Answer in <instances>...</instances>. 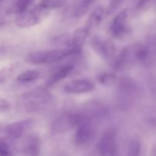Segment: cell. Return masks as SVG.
<instances>
[{
  "label": "cell",
  "mask_w": 156,
  "mask_h": 156,
  "mask_svg": "<svg viewBox=\"0 0 156 156\" xmlns=\"http://www.w3.org/2000/svg\"><path fill=\"white\" fill-rule=\"evenodd\" d=\"M80 50L68 47V48L53 49V50L35 51L29 53L27 57V62L34 65H44L59 62L71 56L79 54Z\"/></svg>",
  "instance_id": "6da1fadb"
},
{
  "label": "cell",
  "mask_w": 156,
  "mask_h": 156,
  "mask_svg": "<svg viewBox=\"0 0 156 156\" xmlns=\"http://www.w3.org/2000/svg\"><path fill=\"white\" fill-rule=\"evenodd\" d=\"M24 110L27 112H37L47 107L53 100L52 94L44 88H36L21 95Z\"/></svg>",
  "instance_id": "7a4b0ae2"
},
{
  "label": "cell",
  "mask_w": 156,
  "mask_h": 156,
  "mask_svg": "<svg viewBox=\"0 0 156 156\" xmlns=\"http://www.w3.org/2000/svg\"><path fill=\"white\" fill-rule=\"evenodd\" d=\"M91 121L83 112H66L59 115L54 120L52 126L53 133L62 134L69 132L73 128H77L86 122Z\"/></svg>",
  "instance_id": "3957f363"
},
{
  "label": "cell",
  "mask_w": 156,
  "mask_h": 156,
  "mask_svg": "<svg viewBox=\"0 0 156 156\" xmlns=\"http://www.w3.org/2000/svg\"><path fill=\"white\" fill-rule=\"evenodd\" d=\"M50 14V9L42 5H37L32 9L21 13L16 14L15 24L21 28L31 27L40 24Z\"/></svg>",
  "instance_id": "277c9868"
},
{
  "label": "cell",
  "mask_w": 156,
  "mask_h": 156,
  "mask_svg": "<svg viewBox=\"0 0 156 156\" xmlns=\"http://www.w3.org/2000/svg\"><path fill=\"white\" fill-rule=\"evenodd\" d=\"M117 98L120 107L126 108L133 103L139 91L136 82L129 76H123L117 85Z\"/></svg>",
  "instance_id": "5b68a950"
},
{
  "label": "cell",
  "mask_w": 156,
  "mask_h": 156,
  "mask_svg": "<svg viewBox=\"0 0 156 156\" xmlns=\"http://www.w3.org/2000/svg\"><path fill=\"white\" fill-rule=\"evenodd\" d=\"M100 156H115L117 151V132L114 128L105 131L97 144Z\"/></svg>",
  "instance_id": "8992f818"
},
{
  "label": "cell",
  "mask_w": 156,
  "mask_h": 156,
  "mask_svg": "<svg viewBox=\"0 0 156 156\" xmlns=\"http://www.w3.org/2000/svg\"><path fill=\"white\" fill-rule=\"evenodd\" d=\"M91 46L99 56L108 62H114L115 59L116 47L110 40L95 35L91 40Z\"/></svg>",
  "instance_id": "52a82bcc"
},
{
  "label": "cell",
  "mask_w": 156,
  "mask_h": 156,
  "mask_svg": "<svg viewBox=\"0 0 156 156\" xmlns=\"http://www.w3.org/2000/svg\"><path fill=\"white\" fill-rule=\"evenodd\" d=\"M127 16V9H123L119 12L111 21L109 27V33L113 38L118 41H123L129 36L131 30L126 24Z\"/></svg>",
  "instance_id": "ba28073f"
},
{
  "label": "cell",
  "mask_w": 156,
  "mask_h": 156,
  "mask_svg": "<svg viewBox=\"0 0 156 156\" xmlns=\"http://www.w3.org/2000/svg\"><path fill=\"white\" fill-rule=\"evenodd\" d=\"M95 136L96 127L94 122H86L76 128L73 137V143L79 147L88 146L94 140Z\"/></svg>",
  "instance_id": "9c48e42d"
},
{
  "label": "cell",
  "mask_w": 156,
  "mask_h": 156,
  "mask_svg": "<svg viewBox=\"0 0 156 156\" xmlns=\"http://www.w3.org/2000/svg\"><path fill=\"white\" fill-rule=\"evenodd\" d=\"M34 125V119L28 118L18 120L7 125L5 127V133L8 136L14 139L15 140H18L25 136L30 132Z\"/></svg>",
  "instance_id": "30bf717a"
},
{
  "label": "cell",
  "mask_w": 156,
  "mask_h": 156,
  "mask_svg": "<svg viewBox=\"0 0 156 156\" xmlns=\"http://www.w3.org/2000/svg\"><path fill=\"white\" fill-rule=\"evenodd\" d=\"M83 111L91 121L106 117L109 110L107 105L98 101H91L84 105Z\"/></svg>",
  "instance_id": "8fae6325"
},
{
  "label": "cell",
  "mask_w": 156,
  "mask_h": 156,
  "mask_svg": "<svg viewBox=\"0 0 156 156\" xmlns=\"http://www.w3.org/2000/svg\"><path fill=\"white\" fill-rule=\"evenodd\" d=\"M63 89L67 94H86L94 89V85L88 79H73L64 85Z\"/></svg>",
  "instance_id": "7c38bea8"
},
{
  "label": "cell",
  "mask_w": 156,
  "mask_h": 156,
  "mask_svg": "<svg viewBox=\"0 0 156 156\" xmlns=\"http://www.w3.org/2000/svg\"><path fill=\"white\" fill-rule=\"evenodd\" d=\"M73 69H74V64L73 63H66L61 66L50 75V76L47 79V82H46V85L47 87L53 86L60 81L63 80L66 77H67L73 72Z\"/></svg>",
  "instance_id": "4fadbf2b"
},
{
  "label": "cell",
  "mask_w": 156,
  "mask_h": 156,
  "mask_svg": "<svg viewBox=\"0 0 156 156\" xmlns=\"http://www.w3.org/2000/svg\"><path fill=\"white\" fill-rule=\"evenodd\" d=\"M41 150V139L37 134H30L24 143L23 152L25 156H39Z\"/></svg>",
  "instance_id": "5bb4252c"
},
{
  "label": "cell",
  "mask_w": 156,
  "mask_h": 156,
  "mask_svg": "<svg viewBox=\"0 0 156 156\" xmlns=\"http://www.w3.org/2000/svg\"><path fill=\"white\" fill-rule=\"evenodd\" d=\"M95 0H75L72 7V15L76 18L83 17Z\"/></svg>",
  "instance_id": "9a60e30c"
},
{
  "label": "cell",
  "mask_w": 156,
  "mask_h": 156,
  "mask_svg": "<svg viewBox=\"0 0 156 156\" xmlns=\"http://www.w3.org/2000/svg\"><path fill=\"white\" fill-rule=\"evenodd\" d=\"M16 152L17 146L14 139L8 136L0 138V156H15Z\"/></svg>",
  "instance_id": "2e32d148"
},
{
  "label": "cell",
  "mask_w": 156,
  "mask_h": 156,
  "mask_svg": "<svg viewBox=\"0 0 156 156\" xmlns=\"http://www.w3.org/2000/svg\"><path fill=\"white\" fill-rule=\"evenodd\" d=\"M90 30L87 27H82L77 28L73 33L71 39V47L77 50L82 48V44H84L89 35Z\"/></svg>",
  "instance_id": "e0dca14e"
},
{
  "label": "cell",
  "mask_w": 156,
  "mask_h": 156,
  "mask_svg": "<svg viewBox=\"0 0 156 156\" xmlns=\"http://www.w3.org/2000/svg\"><path fill=\"white\" fill-rule=\"evenodd\" d=\"M104 14H105V9L103 7L98 6L97 8H95L90 15L86 22L85 27H87L89 30L97 27L103 20Z\"/></svg>",
  "instance_id": "ac0fdd59"
},
{
  "label": "cell",
  "mask_w": 156,
  "mask_h": 156,
  "mask_svg": "<svg viewBox=\"0 0 156 156\" xmlns=\"http://www.w3.org/2000/svg\"><path fill=\"white\" fill-rule=\"evenodd\" d=\"M41 71L37 69H28L21 73L17 78V80L21 83H29L37 80L41 76Z\"/></svg>",
  "instance_id": "d6986e66"
},
{
  "label": "cell",
  "mask_w": 156,
  "mask_h": 156,
  "mask_svg": "<svg viewBox=\"0 0 156 156\" xmlns=\"http://www.w3.org/2000/svg\"><path fill=\"white\" fill-rule=\"evenodd\" d=\"M117 76L114 73H104L101 74L98 77V81L102 85L105 86H111L117 82Z\"/></svg>",
  "instance_id": "ffe728a7"
},
{
  "label": "cell",
  "mask_w": 156,
  "mask_h": 156,
  "mask_svg": "<svg viewBox=\"0 0 156 156\" xmlns=\"http://www.w3.org/2000/svg\"><path fill=\"white\" fill-rule=\"evenodd\" d=\"M15 68H16V64H12L9 66L4 67L0 69V85L5 83L9 81L15 72Z\"/></svg>",
  "instance_id": "44dd1931"
},
{
  "label": "cell",
  "mask_w": 156,
  "mask_h": 156,
  "mask_svg": "<svg viewBox=\"0 0 156 156\" xmlns=\"http://www.w3.org/2000/svg\"><path fill=\"white\" fill-rule=\"evenodd\" d=\"M35 0H17L15 4V11L16 14L21 13L30 9Z\"/></svg>",
  "instance_id": "7402d4cb"
},
{
  "label": "cell",
  "mask_w": 156,
  "mask_h": 156,
  "mask_svg": "<svg viewBox=\"0 0 156 156\" xmlns=\"http://www.w3.org/2000/svg\"><path fill=\"white\" fill-rule=\"evenodd\" d=\"M68 0H41V5L48 9H60L65 5Z\"/></svg>",
  "instance_id": "603a6c76"
},
{
  "label": "cell",
  "mask_w": 156,
  "mask_h": 156,
  "mask_svg": "<svg viewBox=\"0 0 156 156\" xmlns=\"http://www.w3.org/2000/svg\"><path fill=\"white\" fill-rule=\"evenodd\" d=\"M141 149V145L138 140H132L128 146L127 156H139Z\"/></svg>",
  "instance_id": "cb8c5ba5"
},
{
  "label": "cell",
  "mask_w": 156,
  "mask_h": 156,
  "mask_svg": "<svg viewBox=\"0 0 156 156\" xmlns=\"http://www.w3.org/2000/svg\"><path fill=\"white\" fill-rule=\"evenodd\" d=\"M123 0H111V4H110L109 7H108V11H107V14H111L114 12L116 9H117L120 3L122 2Z\"/></svg>",
  "instance_id": "d4e9b609"
},
{
  "label": "cell",
  "mask_w": 156,
  "mask_h": 156,
  "mask_svg": "<svg viewBox=\"0 0 156 156\" xmlns=\"http://www.w3.org/2000/svg\"><path fill=\"white\" fill-rule=\"evenodd\" d=\"M10 109V104L8 101L0 98V112H5Z\"/></svg>",
  "instance_id": "484cf974"
},
{
  "label": "cell",
  "mask_w": 156,
  "mask_h": 156,
  "mask_svg": "<svg viewBox=\"0 0 156 156\" xmlns=\"http://www.w3.org/2000/svg\"><path fill=\"white\" fill-rule=\"evenodd\" d=\"M149 2V0H137L136 4V10H141L142 9L145 7L146 5L148 2Z\"/></svg>",
  "instance_id": "4316f807"
},
{
  "label": "cell",
  "mask_w": 156,
  "mask_h": 156,
  "mask_svg": "<svg viewBox=\"0 0 156 156\" xmlns=\"http://www.w3.org/2000/svg\"><path fill=\"white\" fill-rule=\"evenodd\" d=\"M151 156H156V143L154 144L152 150H151Z\"/></svg>",
  "instance_id": "83f0119b"
},
{
  "label": "cell",
  "mask_w": 156,
  "mask_h": 156,
  "mask_svg": "<svg viewBox=\"0 0 156 156\" xmlns=\"http://www.w3.org/2000/svg\"><path fill=\"white\" fill-rule=\"evenodd\" d=\"M2 2V0H0V3H1Z\"/></svg>",
  "instance_id": "f1b7e54d"
}]
</instances>
